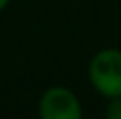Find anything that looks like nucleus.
Segmentation results:
<instances>
[{"label": "nucleus", "mask_w": 121, "mask_h": 119, "mask_svg": "<svg viewBox=\"0 0 121 119\" xmlns=\"http://www.w3.org/2000/svg\"><path fill=\"white\" fill-rule=\"evenodd\" d=\"M87 77L95 93L105 99L121 95V50L103 48L95 52L87 66Z\"/></svg>", "instance_id": "f257e3e1"}, {"label": "nucleus", "mask_w": 121, "mask_h": 119, "mask_svg": "<svg viewBox=\"0 0 121 119\" xmlns=\"http://www.w3.org/2000/svg\"><path fill=\"white\" fill-rule=\"evenodd\" d=\"M105 117H107V119H121V95L107 99V105H105Z\"/></svg>", "instance_id": "7ed1b4c3"}, {"label": "nucleus", "mask_w": 121, "mask_h": 119, "mask_svg": "<svg viewBox=\"0 0 121 119\" xmlns=\"http://www.w3.org/2000/svg\"><path fill=\"white\" fill-rule=\"evenodd\" d=\"M38 115L42 119H79L83 115L78 95L65 85H52L40 95Z\"/></svg>", "instance_id": "f03ea898"}, {"label": "nucleus", "mask_w": 121, "mask_h": 119, "mask_svg": "<svg viewBox=\"0 0 121 119\" xmlns=\"http://www.w3.org/2000/svg\"><path fill=\"white\" fill-rule=\"evenodd\" d=\"M10 4V0H0V12H4V8H6Z\"/></svg>", "instance_id": "20e7f679"}]
</instances>
